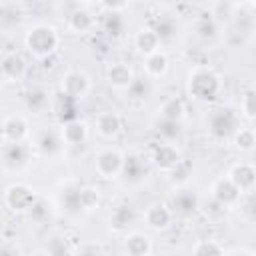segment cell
I'll return each instance as SVG.
<instances>
[{
	"label": "cell",
	"instance_id": "6da1fadb",
	"mask_svg": "<svg viewBox=\"0 0 256 256\" xmlns=\"http://www.w3.org/2000/svg\"><path fill=\"white\" fill-rule=\"evenodd\" d=\"M186 88H188V94L194 100L210 102V100H214L220 94L222 80H220V76L212 68L198 66V68L190 70V74H188V86Z\"/></svg>",
	"mask_w": 256,
	"mask_h": 256
},
{
	"label": "cell",
	"instance_id": "7a4b0ae2",
	"mask_svg": "<svg viewBox=\"0 0 256 256\" xmlns=\"http://www.w3.org/2000/svg\"><path fill=\"white\" fill-rule=\"evenodd\" d=\"M60 44V36L50 24H36L24 36V46L34 58H48L56 52Z\"/></svg>",
	"mask_w": 256,
	"mask_h": 256
},
{
	"label": "cell",
	"instance_id": "3957f363",
	"mask_svg": "<svg viewBox=\"0 0 256 256\" xmlns=\"http://www.w3.org/2000/svg\"><path fill=\"white\" fill-rule=\"evenodd\" d=\"M238 118L230 108H214L206 116V130L208 134L222 142V140H232L234 132L238 130Z\"/></svg>",
	"mask_w": 256,
	"mask_h": 256
},
{
	"label": "cell",
	"instance_id": "277c9868",
	"mask_svg": "<svg viewBox=\"0 0 256 256\" xmlns=\"http://www.w3.org/2000/svg\"><path fill=\"white\" fill-rule=\"evenodd\" d=\"M68 12H66V26L68 30H72L74 34H88L92 32V28L96 26V18L94 14L88 10V4H78V2H72V4H66Z\"/></svg>",
	"mask_w": 256,
	"mask_h": 256
},
{
	"label": "cell",
	"instance_id": "5b68a950",
	"mask_svg": "<svg viewBox=\"0 0 256 256\" xmlns=\"http://www.w3.org/2000/svg\"><path fill=\"white\" fill-rule=\"evenodd\" d=\"M122 162H124V154L116 148H104L96 154L94 158V168L98 172V176L106 178V180H114L120 178L122 172Z\"/></svg>",
	"mask_w": 256,
	"mask_h": 256
},
{
	"label": "cell",
	"instance_id": "8992f818",
	"mask_svg": "<svg viewBox=\"0 0 256 256\" xmlns=\"http://www.w3.org/2000/svg\"><path fill=\"white\" fill-rule=\"evenodd\" d=\"M4 202H6V206H8L12 212L26 214V212L30 210V206L36 202V194H34V190H32L28 184L16 182V184H10V186L6 188Z\"/></svg>",
	"mask_w": 256,
	"mask_h": 256
},
{
	"label": "cell",
	"instance_id": "52a82bcc",
	"mask_svg": "<svg viewBox=\"0 0 256 256\" xmlns=\"http://www.w3.org/2000/svg\"><path fill=\"white\" fill-rule=\"evenodd\" d=\"M60 92H64L66 96H70L76 102L86 98L88 92H90V78H88V74L82 72V70H68L62 76Z\"/></svg>",
	"mask_w": 256,
	"mask_h": 256
},
{
	"label": "cell",
	"instance_id": "ba28073f",
	"mask_svg": "<svg viewBox=\"0 0 256 256\" xmlns=\"http://www.w3.org/2000/svg\"><path fill=\"white\" fill-rule=\"evenodd\" d=\"M172 216H180V218H190L200 210V198L194 190L190 188H178L172 196V204H170Z\"/></svg>",
	"mask_w": 256,
	"mask_h": 256
},
{
	"label": "cell",
	"instance_id": "9c48e42d",
	"mask_svg": "<svg viewBox=\"0 0 256 256\" xmlns=\"http://www.w3.org/2000/svg\"><path fill=\"white\" fill-rule=\"evenodd\" d=\"M228 180L238 188L240 194H252L256 186V170L250 162H236L226 174Z\"/></svg>",
	"mask_w": 256,
	"mask_h": 256
},
{
	"label": "cell",
	"instance_id": "30bf717a",
	"mask_svg": "<svg viewBox=\"0 0 256 256\" xmlns=\"http://www.w3.org/2000/svg\"><path fill=\"white\" fill-rule=\"evenodd\" d=\"M210 198L216 200V202H218L220 206H224L226 210H230V208H234V206L240 202L242 194H240L238 188L228 180V176H220V178L214 180V184H212V188H210Z\"/></svg>",
	"mask_w": 256,
	"mask_h": 256
},
{
	"label": "cell",
	"instance_id": "8fae6325",
	"mask_svg": "<svg viewBox=\"0 0 256 256\" xmlns=\"http://www.w3.org/2000/svg\"><path fill=\"white\" fill-rule=\"evenodd\" d=\"M180 160H182V156H180L176 144L160 142V144H156L154 150H152V162H154V166H156L158 170H162V172H168V174H170V172L180 164Z\"/></svg>",
	"mask_w": 256,
	"mask_h": 256
},
{
	"label": "cell",
	"instance_id": "7c38bea8",
	"mask_svg": "<svg viewBox=\"0 0 256 256\" xmlns=\"http://www.w3.org/2000/svg\"><path fill=\"white\" fill-rule=\"evenodd\" d=\"M64 140L60 136V132H56L54 128H42L34 134V148L42 154V156H54L60 152Z\"/></svg>",
	"mask_w": 256,
	"mask_h": 256
},
{
	"label": "cell",
	"instance_id": "4fadbf2b",
	"mask_svg": "<svg viewBox=\"0 0 256 256\" xmlns=\"http://www.w3.org/2000/svg\"><path fill=\"white\" fill-rule=\"evenodd\" d=\"M30 156V148L22 142V144H4L2 152H0V164L6 170H18L28 162Z\"/></svg>",
	"mask_w": 256,
	"mask_h": 256
},
{
	"label": "cell",
	"instance_id": "5bb4252c",
	"mask_svg": "<svg viewBox=\"0 0 256 256\" xmlns=\"http://www.w3.org/2000/svg\"><path fill=\"white\" fill-rule=\"evenodd\" d=\"M2 138L4 144H22L28 136V122L22 116H8L2 122Z\"/></svg>",
	"mask_w": 256,
	"mask_h": 256
},
{
	"label": "cell",
	"instance_id": "9a60e30c",
	"mask_svg": "<svg viewBox=\"0 0 256 256\" xmlns=\"http://www.w3.org/2000/svg\"><path fill=\"white\" fill-rule=\"evenodd\" d=\"M134 70L126 62H112L106 68V80L112 88L116 90H128L130 84L134 82Z\"/></svg>",
	"mask_w": 256,
	"mask_h": 256
},
{
	"label": "cell",
	"instance_id": "2e32d148",
	"mask_svg": "<svg viewBox=\"0 0 256 256\" xmlns=\"http://www.w3.org/2000/svg\"><path fill=\"white\" fill-rule=\"evenodd\" d=\"M172 210L164 202H154L144 212V220L152 230H166L172 224Z\"/></svg>",
	"mask_w": 256,
	"mask_h": 256
},
{
	"label": "cell",
	"instance_id": "e0dca14e",
	"mask_svg": "<svg viewBox=\"0 0 256 256\" xmlns=\"http://www.w3.org/2000/svg\"><path fill=\"white\" fill-rule=\"evenodd\" d=\"M26 74V60L18 52L4 54L0 60V76L8 82H18Z\"/></svg>",
	"mask_w": 256,
	"mask_h": 256
},
{
	"label": "cell",
	"instance_id": "ac0fdd59",
	"mask_svg": "<svg viewBox=\"0 0 256 256\" xmlns=\"http://www.w3.org/2000/svg\"><path fill=\"white\" fill-rule=\"evenodd\" d=\"M134 46H136L138 54H142L144 58L150 56V54H154L156 50H160V42H158L154 30L148 28V26H144V28H140V30L136 32V36H134Z\"/></svg>",
	"mask_w": 256,
	"mask_h": 256
},
{
	"label": "cell",
	"instance_id": "d6986e66",
	"mask_svg": "<svg viewBox=\"0 0 256 256\" xmlns=\"http://www.w3.org/2000/svg\"><path fill=\"white\" fill-rule=\"evenodd\" d=\"M60 136H62V140H64L66 144H70V146H80V144H84L86 138H88V126H86L84 122H80V120H70V122L64 124Z\"/></svg>",
	"mask_w": 256,
	"mask_h": 256
},
{
	"label": "cell",
	"instance_id": "ffe728a7",
	"mask_svg": "<svg viewBox=\"0 0 256 256\" xmlns=\"http://www.w3.org/2000/svg\"><path fill=\"white\" fill-rule=\"evenodd\" d=\"M96 130L104 138H114L122 130V120L114 112H102L96 118Z\"/></svg>",
	"mask_w": 256,
	"mask_h": 256
},
{
	"label": "cell",
	"instance_id": "44dd1931",
	"mask_svg": "<svg viewBox=\"0 0 256 256\" xmlns=\"http://www.w3.org/2000/svg\"><path fill=\"white\" fill-rule=\"evenodd\" d=\"M168 70V56L162 50H156L154 54L144 58V72L148 78H160Z\"/></svg>",
	"mask_w": 256,
	"mask_h": 256
},
{
	"label": "cell",
	"instance_id": "7402d4cb",
	"mask_svg": "<svg viewBox=\"0 0 256 256\" xmlns=\"http://www.w3.org/2000/svg\"><path fill=\"white\" fill-rule=\"evenodd\" d=\"M144 174H146V164H144V160L140 156H124L122 172H120L122 178H126L128 182H136Z\"/></svg>",
	"mask_w": 256,
	"mask_h": 256
},
{
	"label": "cell",
	"instance_id": "603a6c76",
	"mask_svg": "<svg viewBox=\"0 0 256 256\" xmlns=\"http://www.w3.org/2000/svg\"><path fill=\"white\" fill-rule=\"evenodd\" d=\"M150 250H152V244L146 234L134 232L126 238V254L128 256H150Z\"/></svg>",
	"mask_w": 256,
	"mask_h": 256
},
{
	"label": "cell",
	"instance_id": "cb8c5ba5",
	"mask_svg": "<svg viewBox=\"0 0 256 256\" xmlns=\"http://www.w3.org/2000/svg\"><path fill=\"white\" fill-rule=\"evenodd\" d=\"M26 106H28V110H32L34 114H42L44 110H48V108L52 106V98H50V94H48L46 90L34 88V90H30V92L26 94Z\"/></svg>",
	"mask_w": 256,
	"mask_h": 256
},
{
	"label": "cell",
	"instance_id": "d4e9b609",
	"mask_svg": "<svg viewBox=\"0 0 256 256\" xmlns=\"http://www.w3.org/2000/svg\"><path fill=\"white\" fill-rule=\"evenodd\" d=\"M158 112H160V118H164V120L180 122V120L184 118L186 108H184V102H182L178 96H172V98H166V100L162 102V106H160Z\"/></svg>",
	"mask_w": 256,
	"mask_h": 256
},
{
	"label": "cell",
	"instance_id": "484cf974",
	"mask_svg": "<svg viewBox=\"0 0 256 256\" xmlns=\"http://www.w3.org/2000/svg\"><path fill=\"white\" fill-rule=\"evenodd\" d=\"M52 108H54V112H56L62 120H66V122L76 120V118H74V114H76V100H72V98L66 96L64 92H58V94H56V98L52 100Z\"/></svg>",
	"mask_w": 256,
	"mask_h": 256
},
{
	"label": "cell",
	"instance_id": "4316f807",
	"mask_svg": "<svg viewBox=\"0 0 256 256\" xmlns=\"http://www.w3.org/2000/svg\"><path fill=\"white\" fill-rule=\"evenodd\" d=\"M134 220H136V214L130 206H118L110 216V224L116 232H126L134 224Z\"/></svg>",
	"mask_w": 256,
	"mask_h": 256
},
{
	"label": "cell",
	"instance_id": "83f0119b",
	"mask_svg": "<svg viewBox=\"0 0 256 256\" xmlns=\"http://www.w3.org/2000/svg\"><path fill=\"white\" fill-rule=\"evenodd\" d=\"M180 132H182L180 122H172V120H164V118L156 120V134H158L160 142L174 144V140L180 136Z\"/></svg>",
	"mask_w": 256,
	"mask_h": 256
},
{
	"label": "cell",
	"instance_id": "f1b7e54d",
	"mask_svg": "<svg viewBox=\"0 0 256 256\" xmlns=\"http://www.w3.org/2000/svg\"><path fill=\"white\" fill-rule=\"evenodd\" d=\"M232 144L236 146V150L240 152H252L256 146V136L252 128H238L232 136Z\"/></svg>",
	"mask_w": 256,
	"mask_h": 256
},
{
	"label": "cell",
	"instance_id": "f546056e",
	"mask_svg": "<svg viewBox=\"0 0 256 256\" xmlns=\"http://www.w3.org/2000/svg\"><path fill=\"white\" fill-rule=\"evenodd\" d=\"M60 204L68 214H80L82 206H80V188H64L60 194Z\"/></svg>",
	"mask_w": 256,
	"mask_h": 256
},
{
	"label": "cell",
	"instance_id": "4dcf8cb0",
	"mask_svg": "<svg viewBox=\"0 0 256 256\" xmlns=\"http://www.w3.org/2000/svg\"><path fill=\"white\" fill-rule=\"evenodd\" d=\"M152 30H154V34H156L160 44L162 42H170V40L176 38V24H174L172 18H158L156 24L152 26Z\"/></svg>",
	"mask_w": 256,
	"mask_h": 256
},
{
	"label": "cell",
	"instance_id": "1f68e13d",
	"mask_svg": "<svg viewBox=\"0 0 256 256\" xmlns=\"http://www.w3.org/2000/svg\"><path fill=\"white\" fill-rule=\"evenodd\" d=\"M218 22L210 16V14H206V16H202L198 22H196V34L202 38V40H212V38H216L218 36Z\"/></svg>",
	"mask_w": 256,
	"mask_h": 256
},
{
	"label": "cell",
	"instance_id": "d6a6232c",
	"mask_svg": "<svg viewBox=\"0 0 256 256\" xmlns=\"http://www.w3.org/2000/svg\"><path fill=\"white\" fill-rule=\"evenodd\" d=\"M26 216H28V220L34 222V224H44V222L50 218V206H48V202L42 200V198H36V202H34V204L30 206V210L26 212Z\"/></svg>",
	"mask_w": 256,
	"mask_h": 256
},
{
	"label": "cell",
	"instance_id": "836d02e7",
	"mask_svg": "<svg viewBox=\"0 0 256 256\" xmlns=\"http://www.w3.org/2000/svg\"><path fill=\"white\" fill-rule=\"evenodd\" d=\"M102 26H104V32H106L110 38H120V36L124 34V26H126V24H124L122 14H106Z\"/></svg>",
	"mask_w": 256,
	"mask_h": 256
},
{
	"label": "cell",
	"instance_id": "e575fe53",
	"mask_svg": "<svg viewBox=\"0 0 256 256\" xmlns=\"http://www.w3.org/2000/svg\"><path fill=\"white\" fill-rule=\"evenodd\" d=\"M48 256H74L72 250H70V244L64 236H52L46 244V250H44Z\"/></svg>",
	"mask_w": 256,
	"mask_h": 256
},
{
	"label": "cell",
	"instance_id": "d590c367",
	"mask_svg": "<svg viewBox=\"0 0 256 256\" xmlns=\"http://www.w3.org/2000/svg\"><path fill=\"white\" fill-rule=\"evenodd\" d=\"M192 256H226V252L216 240H200L196 242Z\"/></svg>",
	"mask_w": 256,
	"mask_h": 256
},
{
	"label": "cell",
	"instance_id": "8d00e7d4",
	"mask_svg": "<svg viewBox=\"0 0 256 256\" xmlns=\"http://www.w3.org/2000/svg\"><path fill=\"white\" fill-rule=\"evenodd\" d=\"M240 110L244 114L246 120H254L256 118V92L254 88H248L244 94H242V100H240Z\"/></svg>",
	"mask_w": 256,
	"mask_h": 256
},
{
	"label": "cell",
	"instance_id": "74e56055",
	"mask_svg": "<svg viewBox=\"0 0 256 256\" xmlns=\"http://www.w3.org/2000/svg\"><path fill=\"white\" fill-rule=\"evenodd\" d=\"M126 94H128V98L132 102L144 100L148 96V84H146V80L144 78H134V82L130 84V88L126 90Z\"/></svg>",
	"mask_w": 256,
	"mask_h": 256
},
{
	"label": "cell",
	"instance_id": "f35d334b",
	"mask_svg": "<svg viewBox=\"0 0 256 256\" xmlns=\"http://www.w3.org/2000/svg\"><path fill=\"white\" fill-rule=\"evenodd\" d=\"M80 206L82 212L94 210L98 206V192L94 188H80Z\"/></svg>",
	"mask_w": 256,
	"mask_h": 256
},
{
	"label": "cell",
	"instance_id": "ab89813d",
	"mask_svg": "<svg viewBox=\"0 0 256 256\" xmlns=\"http://www.w3.org/2000/svg\"><path fill=\"white\" fill-rule=\"evenodd\" d=\"M188 176H190V164L184 162V160H180V164L170 172V178L174 182H178V184H184L188 180Z\"/></svg>",
	"mask_w": 256,
	"mask_h": 256
},
{
	"label": "cell",
	"instance_id": "60d3db41",
	"mask_svg": "<svg viewBox=\"0 0 256 256\" xmlns=\"http://www.w3.org/2000/svg\"><path fill=\"white\" fill-rule=\"evenodd\" d=\"M74 256H102V252H100L98 248H94V246H84V248H80Z\"/></svg>",
	"mask_w": 256,
	"mask_h": 256
},
{
	"label": "cell",
	"instance_id": "b9f144b4",
	"mask_svg": "<svg viewBox=\"0 0 256 256\" xmlns=\"http://www.w3.org/2000/svg\"><path fill=\"white\" fill-rule=\"evenodd\" d=\"M0 256H20L18 250L10 244H0Z\"/></svg>",
	"mask_w": 256,
	"mask_h": 256
},
{
	"label": "cell",
	"instance_id": "7bdbcfd3",
	"mask_svg": "<svg viewBox=\"0 0 256 256\" xmlns=\"http://www.w3.org/2000/svg\"><path fill=\"white\" fill-rule=\"evenodd\" d=\"M226 256H254V252H250V250H240V252H232V254H226Z\"/></svg>",
	"mask_w": 256,
	"mask_h": 256
},
{
	"label": "cell",
	"instance_id": "ee69618b",
	"mask_svg": "<svg viewBox=\"0 0 256 256\" xmlns=\"http://www.w3.org/2000/svg\"><path fill=\"white\" fill-rule=\"evenodd\" d=\"M32 256H48V254H46V252H44V250H38V252H34V254H32Z\"/></svg>",
	"mask_w": 256,
	"mask_h": 256
}]
</instances>
